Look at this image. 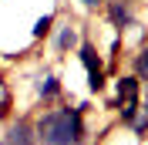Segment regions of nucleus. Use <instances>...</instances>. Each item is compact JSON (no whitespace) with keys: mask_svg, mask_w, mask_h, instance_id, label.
I'll return each mask as SVG.
<instances>
[{"mask_svg":"<svg viewBox=\"0 0 148 145\" xmlns=\"http://www.w3.org/2000/svg\"><path fill=\"white\" fill-rule=\"evenodd\" d=\"M104 10H108V20L118 30L135 27V3L131 0H104Z\"/></svg>","mask_w":148,"mask_h":145,"instance_id":"5","label":"nucleus"},{"mask_svg":"<svg viewBox=\"0 0 148 145\" xmlns=\"http://www.w3.org/2000/svg\"><path fill=\"white\" fill-rule=\"evenodd\" d=\"M37 98L40 101H57L61 98V81H57V74H44V78L37 81Z\"/></svg>","mask_w":148,"mask_h":145,"instance_id":"7","label":"nucleus"},{"mask_svg":"<svg viewBox=\"0 0 148 145\" xmlns=\"http://www.w3.org/2000/svg\"><path fill=\"white\" fill-rule=\"evenodd\" d=\"M3 145H40L34 132V122L30 118H17L7 125V135H3Z\"/></svg>","mask_w":148,"mask_h":145,"instance_id":"4","label":"nucleus"},{"mask_svg":"<svg viewBox=\"0 0 148 145\" xmlns=\"http://www.w3.org/2000/svg\"><path fill=\"white\" fill-rule=\"evenodd\" d=\"M40 145H84V118L81 108H51L34 122Z\"/></svg>","mask_w":148,"mask_h":145,"instance_id":"1","label":"nucleus"},{"mask_svg":"<svg viewBox=\"0 0 148 145\" xmlns=\"http://www.w3.org/2000/svg\"><path fill=\"white\" fill-rule=\"evenodd\" d=\"M131 74H135L141 84H148V47H141L138 54H135V61H131Z\"/></svg>","mask_w":148,"mask_h":145,"instance_id":"8","label":"nucleus"},{"mask_svg":"<svg viewBox=\"0 0 148 145\" xmlns=\"http://www.w3.org/2000/svg\"><path fill=\"white\" fill-rule=\"evenodd\" d=\"M51 34H54V51L57 54H71L81 44V27L74 20H61L57 27H51Z\"/></svg>","mask_w":148,"mask_h":145,"instance_id":"3","label":"nucleus"},{"mask_svg":"<svg viewBox=\"0 0 148 145\" xmlns=\"http://www.w3.org/2000/svg\"><path fill=\"white\" fill-rule=\"evenodd\" d=\"M77 61L84 64V71H88V88L91 91H101L104 88V61L98 54V47L91 41H81L77 44Z\"/></svg>","mask_w":148,"mask_h":145,"instance_id":"2","label":"nucleus"},{"mask_svg":"<svg viewBox=\"0 0 148 145\" xmlns=\"http://www.w3.org/2000/svg\"><path fill=\"white\" fill-rule=\"evenodd\" d=\"M54 24H57V17H54V14H44V17H37V20H34V27H30V37H34V41L47 37Z\"/></svg>","mask_w":148,"mask_h":145,"instance_id":"9","label":"nucleus"},{"mask_svg":"<svg viewBox=\"0 0 148 145\" xmlns=\"http://www.w3.org/2000/svg\"><path fill=\"white\" fill-rule=\"evenodd\" d=\"M84 10H98V7H104V0H77Z\"/></svg>","mask_w":148,"mask_h":145,"instance_id":"11","label":"nucleus"},{"mask_svg":"<svg viewBox=\"0 0 148 145\" xmlns=\"http://www.w3.org/2000/svg\"><path fill=\"white\" fill-rule=\"evenodd\" d=\"M138 88H141V81L135 74H121L118 81H114V98L108 101V108H121L125 101H135L138 98Z\"/></svg>","mask_w":148,"mask_h":145,"instance_id":"6","label":"nucleus"},{"mask_svg":"<svg viewBox=\"0 0 148 145\" xmlns=\"http://www.w3.org/2000/svg\"><path fill=\"white\" fill-rule=\"evenodd\" d=\"M131 132H135V135H145L148 132V105H141L138 111H135V118H131Z\"/></svg>","mask_w":148,"mask_h":145,"instance_id":"10","label":"nucleus"},{"mask_svg":"<svg viewBox=\"0 0 148 145\" xmlns=\"http://www.w3.org/2000/svg\"><path fill=\"white\" fill-rule=\"evenodd\" d=\"M0 145H3V135H0Z\"/></svg>","mask_w":148,"mask_h":145,"instance_id":"12","label":"nucleus"}]
</instances>
